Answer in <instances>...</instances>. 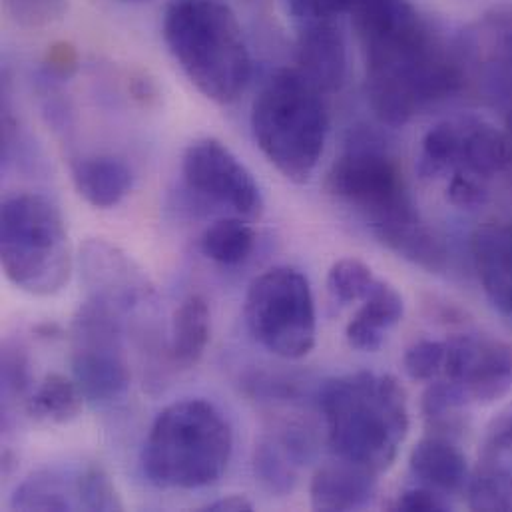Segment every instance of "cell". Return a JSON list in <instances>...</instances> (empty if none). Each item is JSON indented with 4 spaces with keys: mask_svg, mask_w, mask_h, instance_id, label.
<instances>
[{
    "mask_svg": "<svg viewBox=\"0 0 512 512\" xmlns=\"http://www.w3.org/2000/svg\"><path fill=\"white\" fill-rule=\"evenodd\" d=\"M365 60V90L375 116L389 126L453 98L463 64L409 0H365L353 10Z\"/></svg>",
    "mask_w": 512,
    "mask_h": 512,
    "instance_id": "6da1fadb",
    "label": "cell"
},
{
    "mask_svg": "<svg viewBox=\"0 0 512 512\" xmlns=\"http://www.w3.org/2000/svg\"><path fill=\"white\" fill-rule=\"evenodd\" d=\"M329 192L383 246L429 271L445 250L419 216L397 160L375 140L355 138L329 174Z\"/></svg>",
    "mask_w": 512,
    "mask_h": 512,
    "instance_id": "7a4b0ae2",
    "label": "cell"
},
{
    "mask_svg": "<svg viewBox=\"0 0 512 512\" xmlns=\"http://www.w3.org/2000/svg\"><path fill=\"white\" fill-rule=\"evenodd\" d=\"M327 443L341 463L381 475L409 431L407 395L391 375L357 371L327 381L319 391Z\"/></svg>",
    "mask_w": 512,
    "mask_h": 512,
    "instance_id": "3957f363",
    "label": "cell"
},
{
    "mask_svg": "<svg viewBox=\"0 0 512 512\" xmlns=\"http://www.w3.org/2000/svg\"><path fill=\"white\" fill-rule=\"evenodd\" d=\"M232 451L234 433L224 413L204 399H184L158 413L140 465L158 489L194 491L222 479Z\"/></svg>",
    "mask_w": 512,
    "mask_h": 512,
    "instance_id": "277c9868",
    "label": "cell"
},
{
    "mask_svg": "<svg viewBox=\"0 0 512 512\" xmlns=\"http://www.w3.org/2000/svg\"><path fill=\"white\" fill-rule=\"evenodd\" d=\"M164 40L190 82L210 100L234 102L252 76V56L234 10L220 0H172Z\"/></svg>",
    "mask_w": 512,
    "mask_h": 512,
    "instance_id": "5b68a950",
    "label": "cell"
},
{
    "mask_svg": "<svg viewBox=\"0 0 512 512\" xmlns=\"http://www.w3.org/2000/svg\"><path fill=\"white\" fill-rule=\"evenodd\" d=\"M321 96L297 68H283L263 84L252 108L261 154L293 184L313 176L325 150L329 116Z\"/></svg>",
    "mask_w": 512,
    "mask_h": 512,
    "instance_id": "8992f818",
    "label": "cell"
},
{
    "mask_svg": "<svg viewBox=\"0 0 512 512\" xmlns=\"http://www.w3.org/2000/svg\"><path fill=\"white\" fill-rule=\"evenodd\" d=\"M511 166V136L479 116L439 122L425 134L417 158L421 178L441 182L447 200L461 210L485 206Z\"/></svg>",
    "mask_w": 512,
    "mask_h": 512,
    "instance_id": "52a82bcc",
    "label": "cell"
},
{
    "mask_svg": "<svg viewBox=\"0 0 512 512\" xmlns=\"http://www.w3.org/2000/svg\"><path fill=\"white\" fill-rule=\"evenodd\" d=\"M0 263L18 289L50 297L72 273V250L58 206L42 194L20 192L2 202Z\"/></svg>",
    "mask_w": 512,
    "mask_h": 512,
    "instance_id": "ba28073f",
    "label": "cell"
},
{
    "mask_svg": "<svg viewBox=\"0 0 512 512\" xmlns=\"http://www.w3.org/2000/svg\"><path fill=\"white\" fill-rule=\"evenodd\" d=\"M244 317L257 343L281 359H301L315 347L313 293L307 277L293 267H273L252 281Z\"/></svg>",
    "mask_w": 512,
    "mask_h": 512,
    "instance_id": "9c48e42d",
    "label": "cell"
},
{
    "mask_svg": "<svg viewBox=\"0 0 512 512\" xmlns=\"http://www.w3.org/2000/svg\"><path fill=\"white\" fill-rule=\"evenodd\" d=\"M72 373L82 397L92 403L120 399L130 387L122 345V311L90 295L72 321Z\"/></svg>",
    "mask_w": 512,
    "mask_h": 512,
    "instance_id": "30bf717a",
    "label": "cell"
},
{
    "mask_svg": "<svg viewBox=\"0 0 512 512\" xmlns=\"http://www.w3.org/2000/svg\"><path fill=\"white\" fill-rule=\"evenodd\" d=\"M188 188L200 198L256 220L263 212V196L252 172L216 138H202L188 146L182 158Z\"/></svg>",
    "mask_w": 512,
    "mask_h": 512,
    "instance_id": "8fae6325",
    "label": "cell"
},
{
    "mask_svg": "<svg viewBox=\"0 0 512 512\" xmlns=\"http://www.w3.org/2000/svg\"><path fill=\"white\" fill-rule=\"evenodd\" d=\"M445 359L437 381L451 383L467 403L489 405L512 389V345L489 335H453L443 339Z\"/></svg>",
    "mask_w": 512,
    "mask_h": 512,
    "instance_id": "7c38bea8",
    "label": "cell"
},
{
    "mask_svg": "<svg viewBox=\"0 0 512 512\" xmlns=\"http://www.w3.org/2000/svg\"><path fill=\"white\" fill-rule=\"evenodd\" d=\"M82 265L92 295L112 303L122 313L148 305L154 299V287L144 273L108 242H86Z\"/></svg>",
    "mask_w": 512,
    "mask_h": 512,
    "instance_id": "4fadbf2b",
    "label": "cell"
},
{
    "mask_svg": "<svg viewBox=\"0 0 512 512\" xmlns=\"http://www.w3.org/2000/svg\"><path fill=\"white\" fill-rule=\"evenodd\" d=\"M297 70L323 94L337 92L347 78V42L335 22L301 24Z\"/></svg>",
    "mask_w": 512,
    "mask_h": 512,
    "instance_id": "5bb4252c",
    "label": "cell"
},
{
    "mask_svg": "<svg viewBox=\"0 0 512 512\" xmlns=\"http://www.w3.org/2000/svg\"><path fill=\"white\" fill-rule=\"evenodd\" d=\"M473 261L487 299L512 321V226L479 232L473 240Z\"/></svg>",
    "mask_w": 512,
    "mask_h": 512,
    "instance_id": "9a60e30c",
    "label": "cell"
},
{
    "mask_svg": "<svg viewBox=\"0 0 512 512\" xmlns=\"http://www.w3.org/2000/svg\"><path fill=\"white\" fill-rule=\"evenodd\" d=\"M375 491V473L349 463H337L315 473L309 497L315 511H359L373 501Z\"/></svg>",
    "mask_w": 512,
    "mask_h": 512,
    "instance_id": "2e32d148",
    "label": "cell"
},
{
    "mask_svg": "<svg viewBox=\"0 0 512 512\" xmlns=\"http://www.w3.org/2000/svg\"><path fill=\"white\" fill-rule=\"evenodd\" d=\"M403 313L401 293L391 283L377 279L345 329L347 343L357 351H379L387 331L403 319Z\"/></svg>",
    "mask_w": 512,
    "mask_h": 512,
    "instance_id": "e0dca14e",
    "label": "cell"
},
{
    "mask_svg": "<svg viewBox=\"0 0 512 512\" xmlns=\"http://www.w3.org/2000/svg\"><path fill=\"white\" fill-rule=\"evenodd\" d=\"M409 467L423 487L441 495L461 493L469 483L465 455L445 437H427L419 441L411 451Z\"/></svg>",
    "mask_w": 512,
    "mask_h": 512,
    "instance_id": "ac0fdd59",
    "label": "cell"
},
{
    "mask_svg": "<svg viewBox=\"0 0 512 512\" xmlns=\"http://www.w3.org/2000/svg\"><path fill=\"white\" fill-rule=\"evenodd\" d=\"M16 511H78L84 509L82 469H44L24 479L10 501Z\"/></svg>",
    "mask_w": 512,
    "mask_h": 512,
    "instance_id": "d6986e66",
    "label": "cell"
},
{
    "mask_svg": "<svg viewBox=\"0 0 512 512\" xmlns=\"http://www.w3.org/2000/svg\"><path fill=\"white\" fill-rule=\"evenodd\" d=\"M72 182L84 202L98 210L116 208L132 190V170L114 156H88L72 162Z\"/></svg>",
    "mask_w": 512,
    "mask_h": 512,
    "instance_id": "ffe728a7",
    "label": "cell"
},
{
    "mask_svg": "<svg viewBox=\"0 0 512 512\" xmlns=\"http://www.w3.org/2000/svg\"><path fill=\"white\" fill-rule=\"evenodd\" d=\"M212 313L202 295L186 297L174 313L170 355L176 365L190 369L196 367L210 343Z\"/></svg>",
    "mask_w": 512,
    "mask_h": 512,
    "instance_id": "44dd1931",
    "label": "cell"
},
{
    "mask_svg": "<svg viewBox=\"0 0 512 512\" xmlns=\"http://www.w3.org/2000/svg\"><path fill=\"white\" fill-rule=\"evenodd\" d=\"M82 399L76 381H70L60 373H50L28 399L26 411L36 421L66 425L78 417Z\"/></svg>",
    "mask_w": 512,
    "mask_h": 512,
    "instance_id": "7402d4cb",
    "label": "cell"
},
{
    "mask_svg": "<svg viewBox=\"0 0 512 512\" xmlns=\"http://www.w3.org/2000/svg\"><path fill=\"white\" fill-rule=\"evenodd\" d=\"M256 232L244 218H224L202 236V252L216 263L238 265L254 252Z\"/></svg>",
    "mask_w": 512,
    "mask_h": 512,
    "instance_id": "603a6c76",
    "label": "cell"
},
{
    "mask_svg": "<svg viewBox=\"0 0 512 512\" xmlns=\"http://www.w3.org/2000/svg\"><path fill=\"white\" fill-rule=\"evenodd\" d=\"M467 503L473 511L512 512V471L485 465L467 483Z\"/></svg>",
    "mask_w": 512,
    "mask_h": 512,
    "instance_id": "cb8c5ba5",
    "label": "cell"
},
{
    "mask_svg": "<svg viewBox=\"0 0 512 512\" xmlns=\"http://www.w3.org/2000/svg\"><path fill=\"white\" fill-rule=\"evenodd\" d=\"M297 461L277 439H263L254 453L257 481L273 495H289L297 483Z\"/></svg>",
    "mask_w": 512,
    "mask_h": 512,
    "instance_id": "d4e9b609",
    "label": "cell"
},
{
    "mask_svg": "<svg viewBox=\"0 0 512 512\" xmlns=\"http://www.w3.org/2000/svg\"><path fill=\"white\" fill-rule=\"evenodd\" d=\"M375 281L377 277L369 265H365L361 259L345 257L329 269L327 291L337 303L351 305L355 301H363Z\"/></svg>",
    "mask_w": 512,
    "mask_h": 512,
    "instance_id": "484cf974",
    "label": "cell"
},
{
    "mask_svg": "<svg viewBox=\"0 0 512 512\" xmlns=\"http://www.w3.org/2000/svg\"><path fill=\"white\" fill-rule=\"evenodd\" d=\"M8 16L22 28H46L60 22L68 0H2Z\"/></svg>",
    "mask_w": 512,
    "mask_h": 512,
    "instance_id": "4316f807",
    "label": "cell"
},
{
    "mask_svg": "<svg viewBox=\"0 0 512 512\" xmlns=\"http://www.w3.org/2000/svg\"><path fill=\"white\" fill-rule=\"evenodd\" d=\"M445 359V343L443 339H421L413 343L405 357L403 367L405 373L415 381H437L441 377Z\"/></svg>",
    "mask_w": 512,
    "mask_h": 512,
    "instance_id": "83f0119b",
    "label": "cell"
},
{
    "mask_svg": "<svg viewBox=\"0 0 512 512\" xmlns=\"http://www.w3.org/2000/svg\"><path fill=\"white\" fill-rule=\"evenodd\" d=\"M82 499L84 511H120V497L110 477L100 467L82 469Z\"/></svg>",
    "mask_w": 512,
    "mask_h": 512,
    "instance_id": "f1b7e54d",
    "label": "cell"
},
{
    "mask_svg": "<svg viewBox=\"0 0 512 512\" xmlns=\"http://www.w3.org/2000/svg\"><path fill=\"white\" fill-rule=\"evenodd\" d=\"M291 16L299 24L335 22L341 14L359 8L365 0H285Z\"/></svg>",
    "mask_w": 512,
    "mask_h": 512,
    "instance_id": "f546056e",
    "label": "cell"
},
{
    "mask_svg": "<svg viewBox=\"0 0 512 512\" xmlns=\"http://www.w3.org/2000/svg\"><path fill=\"white\" fill-rule=\"evenodd\" d=\"M395 509L403 512H443L451 511L445 495L429 489V487H413L399 495Z\"/></svg>",
    "mask_w": 512,
    "mask_h": 512,
    "instance_id": "4dcf8cb0",
    "label": "cell"
},
{
    "mask_svg": "<svg viewBox=\"0 0 512 512\" xmlns=\"http://www.w3.org/2000/svg\"><path fill=\"white\" fill-rule=\"evenodd\" d=\"M485 449L493 455H512V401L489 421Z\"/></svg>",
    "mask_w": 512,
    "mask_h": 512,
    "instance_id": "1f68e13d",
    "label": "cell"
},
{
    "mask_svg": "<svg viewBox=\"0 0 512 512\" xmlns=\"http://www.w3.org/2000/svg\"><path fill=\"white\" fill-rule=\"evenodd\" d=\"M208 511L248 512L254 511V505L246 497H242V495H230L226 499H220V501L208 505Z\"/></svg>",
    "mask_w": 512,
    "mask_h": 512,
    "instance_id": "d6a6232c",
    "label": "cell"
},
{
    "mask_svg": "<svg viewBox=\"0 0 512 512\" xmlns=\"http://www.w3.org/2000/svg\"><path fill=\"white\" fill-rule=\"evenodd\" d=\"M501 54H503V62L512 72V30H507V34L501 38Z\"/></svg>",
    "mask_w": 512,
    "mask_h": 512,
    "instance_id": "836d02e7",
    "label": "cell"
},
{
    "mask_svg": "<svg viewBox=\"0 0 512 512\" xmlns=\"http://www.w3.org/2000/svg\"><path fill=\"white\" fill-rule=\"evenodd\" d=\"M126 2H144V0H126Z\"/></svg>",
    "mask_w": 512,
    "mask_h": 512,
    "instance_id": "e575fe53",
    "label": "cell"
},
{
    "mask_svg": "<svg viewBox=\"0 0 512 512\" xmlns=\"http://www.w3.org/2000/svg\"><path fill=\"white\" fill-rule=\"evenodd\" d=\"M509 136H511V142H512V116H511V134H509Z\"/></svg>",
    "mask_w": 512,
    "mask_h": 512,
    "instance_id": "d590c367",
    "label": "cell"
}]
</instances>
